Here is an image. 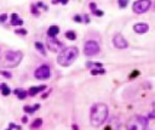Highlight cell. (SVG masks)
<instances>
[{"label": "cell", "instance_id": "25", "mask_svg": "<svg viewBox=\"0 0 155 130\" xmlns=\"http://www.w3.org/2000/svg\"><path fill=\"white\" fill-rule=\"evenodd\" d=\"M149 118H151V119H154L155 118V102L153 103V111L149 113Z\"/></svg>", "mask_w": 155, "mask_h": 130}, {"label": "cell", "instance_id": "11", "mask_svg": "<svg viewBox=\"0 0 155 130\" xmlns=\"http://www.w3.org/2000/svg\"><path fill=\"white\" fill-rule=\"evenodd\" d=\"M46 89V86L45 85H41V86H32L30 89L28 90V95L29 96H35L38 92H40L42 90Z\"/></svg>", "mask_w": 155, "mask_h": 130}, {"label": "cell", "instance_id": "30", "mask_svg": "<svg viewBox=\"0 0 155 130\" xmlns=\"http://www.w3.org/2000/svg\"><path fill=\"white\" fill-rule=\"evenodd\" d=\"M137 74H138V72H133L132 74L130 75V78H135V77H137Z\"/></svg>", "mask_w": 155, "mask_h": 130}, {"label": "cell", "instance_id": "35", "mask_svg": "<svg viewBox=\"0 0 155 130\" xmlns=\"http://www.w3.org/2000/svg\"><path fill=\"white\" fill-rule=\"evenodd\" d=\"M9 130H11V129H10V128H9Z\"/></svg>", "mask_w": 155, "mask_h": 130}, {"label": "cell", "instance_id": "32", "mask_svg": "<svg viewBox=\"0 0 155 130\" xmlns=\"http://www.w3.org/2000/svg\"><path fill=\"white\" fill-rule=\"evenodd\" d=\"M27 117H23V118H22V122H23V123H27Z\"/></svg>", "mask_w": 155, "mask_h": 130}, {"label": "cell", "instance_id": "14", "mask_svg": "<svg viewBox=\"0 0 155 130\" xmlns=\"http://www.w3.org/2000/svg\"><path fill=\"white\" fill-rule=\"evenodd\" d=\"M15 94L17 95V97H18L20 100H24L28 95V92L24 89H16L15 90Z\"/></svg>", "mask_w": 155, "mask_h": 130}, {"label": "cell", "instance_id": "22", "mask_svg": "<svg viewBox=\"0 0 155 130\" xmlns=\"http://www.w3.org/2000/svg\"><path fill=\"white\" fill-rule=\"evenodd\" d=\"M118 3H119V6L121 7V9H124V7L127 6L128 0H118Z\"/></svg>", "mask_w": 155, "mask_h": 130}, {"label": "cell", "instance_id": "7", "mask_svg": "<svg viewBox=\"0 0 155 130\" xmlns=\"http://www.w3.org/2000/svg\"><path fill=\"white\" fill-rule=\"evenodd\" d=\"M35 78L36 79H40V80H46L50 78V67L47 64H42L39 68L35 69Z\"/></svg>", "mask_w": 155, "mask_h": 130}, {"label": "cell", "instance_id": "31", "mask_svg": "<svg viewBox=\"0 0 155 130\" xmlns=\"http://www.w3.org/2000/svg\"><path fill=\"white\" fill-rule=\"evenodd\" d=\"M72 128H73V130H79V126H78L76 124H73V126H72Z\"/></svg>", "mask_w": 155, "mask_h": 130}, {"label": "cell", "instance_id": "10", "mask_svg": "<svg viewBox=\"0 0 155 130\" xmlns=\"http://www.w3.org/2000/svg\"><path fill=\"white\" fill-rule=\"evenodd\" d=\"M133 30L138 34H143V33H147L149 30V24L148 23H136L133 26Z\"/></svg>", "mask_w": 155, "mask_h": 130}, {"label": "cell", "instance_id": "19", "mask_svg": "<svg viewBox=\"0 0 155 130\" xmlns=\"http://www.w3.org/2000/svg\"><path fill=\"white\" fill-rule=\"evenodd\" d=\"M41 124H42V119H41V118H38V119H35V120L33 122V124H32V128H33V129L40 128Z\"/></svg>", "mask_w": 155, "mask_h": 130}, {"label": "cell", "instance_id": "34", "mask_svg": "<svg viewBox=\"0 0 155 130\" xmlns=\"http://www.w3.org/2000/svg\"><path fill=\"white\" fill-rule=\"evenodd\" d=\"M154 10H155V4H154Z\"/></svg>", "mask_w": 155, "mask_h": 130}, {"label": "cell", "instance_id": "24", "mask_svg": "<svg viewBox=\"0 0 155 130\" xmlns=\"http://www.w3.org/2000/svg\"><path fill=\"white\" fill-rule=\"evenodd\" d=\"M0 74H3L5 78H11L12 77V74L10 72H6V71H0Z\"/></svg>", "mask_w": 155, "mask_h": 130}, {"label": "cell", "instance_id": "27", "mask_svg": "<svg viewBox=\"0 0 155 130\" xmlns=\"http://www.w3.org/2000/svg\"><path fill=\"white\" fill-rule=\"evenodd\" d=\"M96 16H103V11H101V10H96L93 12Z\"/></svg>", "mask_w": 155, "mask_h": 130}, {"label": "cell", "instance_id": "1", "mask_svg": "<svg viewBox=\"0 0 155 130\" xmlns=\"http://www.w3.org/2000/svg\"><path fill=\"white\" fill-rule=\"evenodd\" d=\"M108 117V106L106 103H94L91 108L90 120L93 126H101Z\"/></svg>", "mask_w": 155, "mask_h": 130}, {"label": "cell", "instance_id": "26", "mask_svg": "<svg viewBox=\"0 0 155 130\" xmlns=\"http://www.w3.org/2000/svg\"><path fill=\"white\" fill-rule=\"evenodd\" d=\"M6 18H7V15L3 14L1 16H0V22H5V21H6Z\"/></svg>", "mask_w": 155, "mask_h": 130}, {"label": "cell", "instance_id": "8", "mask_svg": "<svg viewBox=\"0 0 155 130\" xmlns=\"http://www.w3.org/2000/svg\"><path fill=\"white\" fill-rule=\"evenodd\" d=\"M47 48L50 49L51 51H54V52H57L58 50L63 49V44H62L61 41L57 40L56 38L48 37V38H47Z\"/></svg>", "mask_w": 155, "mask_h": 130}, {"label": "cell", "instance_id": "2", "mask_svg": "<svg viewBox=\"0 0 155 130\" xmlns=\"http://www.w3.org/2000/svg\"><path fill=\"white\" fill-rule=\"evenodd\" d=\"M78 56H79L78 48H75V46L66 48L60 52V55L57 57V62H58V64H61L63 67H67V66H70L78 58Z\"/></svg>", "mask_w": 155, "mask_h": 130}, {"label": "cell", "instance_id": "17", "mask_svg": "<svg viewBox=\"0 0 155 130\" xmlns=\"http://www.w3.org/2000/svg\"><path fill=\"white\" fill-rule=\"evenodd\" d=\"M35 48H36V50H38V51H39V52H40L42 56L46 55V52H45V49H44V45H42L41 43L36 41V43H35Z\"/></svg>", "mask_w": 155, "mask_h": 130}, {"label": "cell", "instance_id": "5", "mask_svg": "<svg viewBox=\"0 0 155 130\" xmlns=\"http://www.w3.org/2000/svg\"><path fill=\"white\" fill-rule=\"evenodd\" d=\"M150 6H151L150 0H137L133 3L132 9H133V12H136V14H144L150 9Z\"/></svg>", "mask_w": 155, "mask_h": 130}, {"label": "cell", "instance_id": "6", "mask_svg": "<svg viewBox=\"0 0 155 130\" xmlns=\"http://www.w3.org/2000/svg\"><path fill=\"white\" fill-rule=\"evenodd\" d=\"M98 52H99V45H98V43H96V41H93V40H88L85 43L84 54L86 56L97 55Z\"/></svg>", "mask_w": 155, "mask_h": 130}, {"label": "cell", "instance_id": "15", "mask_svg": "<svg viewBox=\"0 0 155 130\" xmlns=\"http://www.w3.org/2000/svg\"><path fill=\"white\" fill-rule=\"evenodd\" d=\"M38 108H40V105H35L34 107H30V106H24V107H23V111H24L26 113H28V114H33V113L38 110Z\"/></svg>", "mask_w": 155, "mask_h": 130}, {"label": "cell", "instance_id": "33", "mask_svg": "<svg viewBox=\"0 0 155 130\" xmlns=\"http://www.w3.org/2000/svg\"><path fill=\"white\" fill-rule=\"evenodd\" d=\"M61 3H62V4H63V5H66V4H67V3H68V0H62Z\"/></svg>", "mask_w": 155, "mask_h": 130}, {"label": "cell", "instance_id": "21", "mask_svg": "<svg viewBox=\"0 0 155 130\" xmlns=\"http://www.w3.org/2000/svg\"><path fill=\"white\" fill-rule=\"evenodd\" d=\"M91 73H92L93 75H97V74H104V73H106V71H104L103 68H96V69H92V71H91Z\"/></svg>", "mask_w": 155, "mask_h": 130}, {"label": "cell", "instance_id": "23", "mask_svg": "<svg viewBox=\"0 0 155 130\" xmlns=\"http://www.w3.org/2000/svg\"><path fill=\"white\" fill-rule=\"evenodd\" d=\"M15 33H16V34H20V35H26V34H27V30H26V29H22V28H20V29H16V30H15Z\"/></svg>", "mask_w": 155, "mask_h": 130}, {"label": "cell", "instance_id": "3", "mask_svg": "<svg viewBox=\"0 0 155 130\" xmlns=\"http://www.w3.org/2000/svg\"><path fill=\"white\" fill-rule=\"evenodd\" d=\"M148 126V118L144 116H133L126 124L127 130H145Z\"/></svg>", "mask_w": 155, "mask_h": 130}, {"label": "cell", "instance_id": "28", "mask_svg": "<svg viewBox=\"0 0 155 130\" xmlns=\"http://www.w3.org/2000/svg\"><path fill=\"white\" fill-rule=\"evenodd\" d=\"M90 9L92 10V12H94V11H96V4H94V3H91V4H90Z\"/></svg>", "mask_w": 155, "mask_h": 130}, {"label": "cell", "instance_id": "13", "mask_svg": "<svg viewBox=\"0 0 155 130\" xmlns=\"http://www.w3.org/2000/svg\"><path fill=\"white\" fill-rule=\"evenodd\" d=\"M60 33V28L57 27V26H51V27L48 28V30H47V35L48 37H51V38H56V35Z\"/></svg>", "mask_w": 155, "mask_h": 130}, {"label": "cell", "instance_id": "18", "mask_svg": "<svg viewBox=\"0 0 155 130\" xmlns=\"http://www.w3.org/2000/svg\"><path fill=\"white\" fill-rule=\"evenodd\" d=\"M66 38H68L69 40H75L76 39V34L73 30H68V32H66Z\"/></svg>", "mask_w": 155, "mask_h": 130}, {"label": "cell", "instance_id": "4", "mask_svg": "<svg viewBox=\"0 0 155 130\" xmlns=\"http://www.w3.org/2000/svg\"><path fill=\"white\" fill-rule=\"evenodd\" d=\"M22 61V52L20 51H6L5 52V63L9 67H16Z\"/></svg>", "mask_w": 155, "mask_h": 130}, {"label": "cell", "instance_id": "20", "mask_svg": "<svg viewBox=\"0 0 155 130\" xmlns=\"http://www.w3.org/2000/svg\"><path fill=\"white\" fill-rule=\"evenodd\" d=\"M86 66H87V67H92V66H93L96 68H102V67H103V64L99 63V62H97V63H96V62H87Z\"/></svg>", "mask_w": 155, "mask_h": 130}, {"label": "cell", "instance_id": "16", "mask_svg": "<svg viewBox=\"0 0 155 130\" xmlns=\"http://www.w3.org/2000/svg\"><path fill=\"white\" fill-rule=\"evenodd\" d=\"M0 90H1V92H3V95H4V96L10 95V92H11L10 88L7 86L6 84H1V85H0Z\"/></svg>", "mask_w": 155, "mask_h": 130}, {"label": "cell", "instance_id": "29", "mask_svg": "<svg viewBox=\"0 0 155 130\" xmlns=\"http://www.w3.org/2000/svg\"><path fill=\"white\" fill-rule=\"evenodd\" d=\"M74 21H75V22H81V21H82V18H81L80 16H78V15H76V16H74Z\"/></svg>", "mask_w": 155, "mask_h": 130}, {"label": "cell", "instance_id": "9", "mask_svg": "<svg viewBox=\"0 0 155 130\" xmlns=\"http://www.w3.org/2000/svg\"><path fill=\"white\" fill-rule=\"evenodd\" d=\"M113 44H114L115 48H118V49H126L128 46L126 39H125L121 34H116V35H115L114 39H113Z\"/></svg>", "mask_w": 155, "mask_h": 130}, {"label": "cell", "instance_id": "12", "mask_svg": "<svg viewBox=\"0 0 155 130\" xmlns=\"http://www.w3.org/2000/svg\"><path fill=\"white\" fill-rule=\"evenodd\" d=\"M23 24V21L18 17L17 14H12L11 15V26H22Z\"/></svg>", "mask_w": 155, "mask_h": 130}]
</instances>
